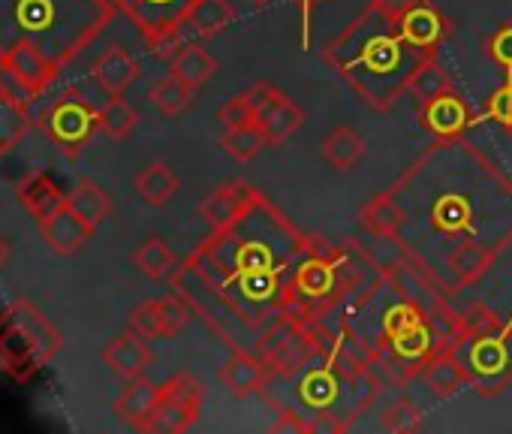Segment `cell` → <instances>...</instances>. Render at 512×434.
I'll list each match as a JSON object with an SVG mask.
<instances>
[{
  "label": "cell",
  "mask_w": 512,
  "mask_h": 434,
  "mask_svg": "<svg viewBox=\"0 0 512 434\" xmlns=\"http://www.w3.org/2000/svg\"><path fill=\"white\" fill-rule=\"evenodd\" d=\"M359 224L452 302L512 248V178L464 136L437 139L362 208Z\"/></svg>",
  "instance_id": "1"
},
{
  "label": "cell",
  "mask_w": 512,
  "mask_h": 434,
  "mask_svg": "<svg viewBox=\"0 0 512 434\" xmlns=\"http://www.w3.org/2000/svg\"><path fill=\"white\" fill-rule=\"evenodd\" d=\"M323 245L266 193L250 187L241 208L211 227L169 284L229 350L256 353L266 335L284 326L326 335L299 290L305 260Z\"/></svg>",
  "instance_id": "2"
},
{
  "label": "cell",
  "mask_w": 512,
  "mask_h": 434,
  "mask_svg": "<svg viewBox=\"0 0 512 434\" xmlns=\"http://www.w3.org/2000/svg\"><path fill=\"white\" fill-rule=\"evenodd\" d=\"M452 22L434 0H368L323 58L374 112L395 109L422 64L437 58Z\"/></svg>",
  "instance_id": "3"
},
{
  "label": "cell",
  "mask_w": 512,
  "mask_h": 434,
  "mask_svg": "<svg viewBox=\"0 0 512 434\" xmlns=\"http://www.w3.org/2000/svg\"><path fill=\"white\" fill-rule=\"evenodd\" d=\"M109 0H0V55L34 43L55 61H73L112 22Z\"/></svg>",
  "instance_id": "4"
},
{
  "label": "cell",
  "mask_w": 512,
  "mask_h": 434,
  "mask_svg": "<svg viewBox=\"0 0 512 434\" xmlns=\"http://www.w3.org/2000/svg\"><path fill=\"white\" fill-rule=\"evenodd\" d=\"M61 347L64 335L34 302L19 299L0 314V368L13 380L28 383Z\"/></svg>",
  "instance_id": "5"
},
{
  "label": "cell",
  "mask_w": 512,
  "mask_h": 434,
  "mask_svg": "<svg viewBox=\"0 0 512 434\" xmlns=\"http://www.w3.org/2000/svg\"><path fill=\"white\" fill-rule=\"evenodd\" d=\"M458 356L479 395H500L512 383V323H503L482 305L470 308Z\"/></svg>",
  "instance_id": "6"
},
{
  "label": "cell",
  "mask_w": 512,
  "mask_h": 434,
  "mask_svg": "<svg viewBox=\"0 0 512 434\" xmlns=\"http://www.w3.org/2000/svg\"><path fill=\"white\" fill-rule=\"evenodd\" d=\"M124 13L157 58H172L187 43V25L202 0H109Z\"/></svg>",
  "instance_id": "7"
},
{
  "label": "cell",
  "mask_w": 512,
  "mask_h": 434,
  "mask_svg": "<svg viewBox=\"0 0 512 434\" xmlns=\"http://www.w3.org/2000/svg\"><path fill=\"white\" fill-rule=\"evenodd\" d=\"M97 106L94 103H88L85 97H79V94H64V97H58L43 115H40V127L49 133V139L61 148V151H67V154H79L88 142H91V136L100 130L97 127Z\"/></svg>",
  "instance_id": "8"
},
{
  "label": "cell",
  "mask_w": 512,
  "mask_h": 434,
  "mask_svg": "<svg viewBox=\"0 0 512 434\" xmlns=\"http://www.w3.org/2000/svg\"><path fill=\"white\" fill-rule=\"evenodd\" d=\"M199 413H202V386L190 374H175L163 383L160 401L142 431L181 434L196 425Z\"/></svg>",
  "instance_id": "9"
},
{
  "label": "cell",
  "mask_w": 512,
  "mask_h": 434,
  "mask_svg": "<svg viewBox=\"0 0 512 434\" xmlns=\"http://www.w3.org/2000/svg\"><path fill=\"white\" fill-rule=\"evenodd\" d=\"M250 100H253V112H256V124H260L269 136L272 145H281L287 139H293L302 124H305V109L290 100L284 91H278L275 85H253L250 88Z\"/></svg>",
  "instance_id": "10"
},
{
  "label": "cell",
  "mask_w": 512,
  "mask_h": 434,
  "mask_svg": "<svg viewBox=\"0 0 512 434\" xmlns=\"http://www.w3.org/2000/svg\"><path fill=\"white\" fill-rule=\"evenodd\" d=\"M193 311L190 305L178 296H160V299H148L142 305H136L130 311V329H136L142 338L157 341V338H175L181 335V329L190 323Z\"/></svg>",
  "instance_id": "11"
},
{
  "label": "cell",
  "mask_w": 512,
  "mask_h": 434,
  "mask_svg": "<svg viewBox=\"0 0 512 434\" xmlns=\"http://www.w3.org/2000/svg\"><path fill=\"white\" fill-rule=\"evenodd\" d=\"M0 61H4L37 97H43L58 82V76L64 70L61 61H55L49 52H43L34 43H16L7 55H0Z\"/></svg>",
  "instance_id": "12"
},
{
  "label": "cell",
  "mask_w": 512,
  "mask_h": 434,
  "mask_svg": "<svg viewBox=\"0 0 512 434\" xmlns=\"http://www.w3.org/2000/svg\"><path fill=\"white\" fill-rule=\"evenodd\" d=\"M37 227H40L43 245H46L55 257H73V254H79V251L88 245V239L97 233V230H91V227L82 221V217H79L70 205L58 208L55 214L46 217V221H37Z\"/></svg>",
  "instance_id": "13"
},
{
  "label": "cell",
  "mask_w": 512,
  "mask_h": 434,
  "mask_svg": "<svg viewBox=\"0 0 512 434\" xmlns=\"http://www.w3.org/2000/svg\"><path fill=\"white\" fill-rule=\"evenodd\" d=\"M419 124L434 139H455V136H464L467 127H473V118H470V109L461 100V94L449 91V94H440L437 100L419 106Z\"/></svg>",
  "instance_id": "14"
},
{
  "label": "cell",
  "mask_w": 512,
  "mask_h": 434,
  "mask_svg": "<svg viewBox=\"0 0 512 434\" xmlns=\"http://www.w3.org/2000/svg\"><path fill=\"white\" fill-rule=\"evenodd\" d=\"M103 362L109 365L115 377L127 383L148 371V365L154 362V353L148 347V338H142L136 329H127L103 347Z\"/></svg>",
  "instance_id": "15"
},
{
  "label": "cell",
  "mask_w": 512,
  "mask_h": 434,
  "mask_svg": "<svg viewBox=\"0 0 512 434\" xmlns=\"http://www.w3.org/2000/svg\"><path fill=\"white\" fill-rule=\"evenodd\" d=\"M217 377H220V383L226 386L229 395L250 398V395H256L266 386L269 368H266V362L260 356L250 353V350H232Z\"/></svg>",
  "instance_id": "16"
},
{
  "label": "cell",
  "mask_w": 512,
  "mask_h": 434,
  "mask_svg": "<svg viewBox=\"0 0 512 434\" xmlns=\"http://www.w3.org/2000/svg\"><path fill=\"white\" fill-rule=\"evenodd\" d=\"M422 380L437 398H452L464 386H470V374H467V368H464V362L458 356V347L434 350L428 356V362L422 365Z\"/></svg>",
  "instance_id": "17"
},
{
  "label": "cell",
  "mask_w": 512,
  "mask_h": 434,
  "mask_svg": "<svg viewBox=\"0 0 512 434\" xmlns=\"http://www.w3.org/2000/svg\"><path fill=\"white\" fill-rule=\"evenodd\" d=\"M91 79H94L109 97L124 94V91L139 79V61H136L127 49L109 46V49L91 64Z\"/></svg>",
  "instance_id": "18"
},
{
  "label": "cell",
  "mask_w": 512,
  "mask_h": 434,
  "mask_svg": "<svg viewBox=\"0 0 512 434\" xmlns=\"http://www.w3.org/2000/svg\"><path fill=\"white\" fill-rule=\"evenodd\" d=\"M160 389L163 383H151L148 377H136V380H127L124 392L118 395L115 401V413L121 422H127L130 428L142 431L145 422L151 419L157 401H160Z\"/></svg>",
  "instance_id": "19"
},
{
  "label": "cell",
  "mask_w": 512,
  "mask_h": 434,
  "mask_svg": "<svg viewBox=\"0 0 512 434\" xmlns=\"http://www.w3.org/2000/svg\"><path fill=\"white\" fill-rule=\"evenodd\" d=\"M19 202L37 217V221H46L49 214H55L58 208L67 205V193L55 184V178H49L46 172H28L19 187H16Z\"/></svg>",
  "instance_id": "20"
},
{
  "label": "cell",
  "mask_w": 512,
  "mask_h": 434,
  "mask_svg": "<svg viewBox=\"0 0 512 434\" xmlns=\"http://www.w3.org/2000/svg\"><path fill=\"white\" fill-rule=\"evenodd\" d=\"M133 187H136V193H139V199H142L145 205L163 208V205H169V202L178 196L181 178L175 175V169H172L169 163L154 160V163H148V166L136 175Z\"/></svg>",
  "instance_id": "21"
},
{
  "label": "cell",
  "mask_w": 512,
  "mask_h": 434,
  "mask_svg": "<svg viewBox=\"0 0 512 434\" xmlns=\"http://www.w3.org/2000/svg\"><path fill=\"white\" fill-rule=\"evenodd\" d=\"M67 205L82 217V221L91 230H100L103 221L112 214V196L91 178H82L70 193H67Z\"/></svg>",
  "instance_id": "22"
},
{
  "label": "cell",
  "mask_w": 512,
  "mask_h": 434,
  "mask_svg": "<svg viewBox=\"0 0 512 434\" xmlns=\"http://www.w3.org/2000/svg\"><path fill=\"white\" fill-rule=\"evenodd\" d=\"M169 61H172V73H175L181 82H187L193 91L205 88V85L211 82V76L217 73V61H214L211 52L202 49L199 43H184Z\"/></svg>",
  "instance_id": "23"
},
{
  "label": "cell",
  "mask_w": 512,
  "mask_h": 434,
  "mask_svg": "<svg viewBox=\"0 0 512 434\" xmlns=\"http://www.w3.org/2000/svg\"><path fill=\"white\" fill-rule=\"evenodd\" d=\"M320 151H323V157H326L335 169L347 172V169H356V166L365 160L368 142H365L353 127L341 124V127H335V130L323 139Z\"/></svg>",
  "instance_id": "24"
},
{
  "label": "cell",
  "mask_w": 512,
  "mask_h": 434,
  "mask_svg": "<svg viewBox=\"0 0 512 434\" xmlns=\"http://www.w3.org/2000/svg\"><path fill=\"white\" fill-rule=\"evenodd\" d=\"M133 266H136L148 281H169L181 263H178L175 251L166 245V239L148 236V239H142L139 248L133 251Z\"/></svg>",
  "instance_id": "25"
},
{
  "label": "cell",
  "mask_w": 512,
  "mask_h": 434,
  "mask_svg": "<svg viewBox=\"0 0 512 434\" xmlns=\"http://www.w3.org/2000/svg\"><path fill=\"white\" fill-rule=\"evenodd\" d=\"M247 193H250V184H244V181L220 184L217 190H211V193L199 202L202 221H208V227L229 221V217L241 208V202L247 199Z\"/></svg>",
  "instance_id": "26"
},
{
  "label": "cell",
  "mask_w": 512,
  "mask_h": 434,
  "mask_svg": "<svg viewBox=\"0 0 512 434\" xmlns=\"http://www.w3.org/2000/svg\"><path fill=\"white\" fill-rule=\"evenodd\" d=\"M220 145H223L226 154L235 157L238 163H250V160L260 157L263 148H269L272 142H269V136H266V130H263L260 124L250 121V124H244V127L223 130V133H220Z\"/></svg>",
  "instance_id": "27"
},
{
  "label": "cell",
  "mask_w": 512,
  "mask_h": 434,
  "mask_svg": "<svg viewBox=\"0 0 512 434\" xmlns=\"http://www.w3.org/2000/svg\"><path fill=\"white\" fill-rule=\"evenodd\" d=\"M31 127H34L31 106H22L16 100L0 97V154L16 151L25 142Z\"/></svg>",
  "instance_id": "28"
},
{
  "label": "cell",
  "mask_w": 512,
  "mask_h": 434,
  "mask_svg": "<svg viewBox=\"0 0 512 434\" xmlns=\"http://www.w3.org/2000/svg\"><path fill=\"white\" fill-rule=\"evenodd\" d=\"M193 88L187 85V82H181L175 73H169V76H163L160 82H154L151 85V91H148V100L154 103V109L160 112V115H166V118H178L190 103H193Z\"/></svg>",
  "instance_id": "29"
},
{
  "label": "cell",
  "mask_w": 512,
  "mask_h": 434,
  "mask_svg": "<svg viewBox=\"0 0 512 434\" xmlns=\"http://www.w3.org/2000/svg\"><path fill=\"white\" fill-rule=\"evenodd\" d=\"M97 127H100L103 136L121 142V139H127V136L139 127V112H136L121 94H115V97H109L106 106H100V112H97Z\"/></svg>",
  "instance_id": "30"
},
{
  "label": "cell",
  "mask_w": 512,
  "mask_h": 434,
  "mask_svg": "<svg viewBox=\"0 0 512 434\" xmlns=\"http://www.w3.org/2000/svg\"><path fill=\"white\" fill-rule=\"evenodd\" d=\"M449 91H455V82H452V76L440 67L437 58L428 61V64H422L419 73H416L413 82H410V97L416 100V106H425V103H431V100H437L440 94H449Z\"/></svg>",
  "instance_id": "31"
},
{
  "label": "cell",
  "mask_w": 512,
  "mask_h": 434,
  "mask_svg": "<svg viewBox=\"0 0 512 434\" xmlns=\"http://www.w3.org/2000/svg\"><path fill=\"white\" fill-rule=\"evenodd\" d=\"M380 425H383L386 431H401V434H404V431H419V428L425 425V413H422L410 398H398L395 404L386 407Z\"/></svg>",
  "instance_id": "32"
},
{
  "label": "cell",
  "mask_w": 512,
  "mask_h": 434,
  "mask_svg": "<svg viewBox=\"0 0 512 434\" xmlns=\"http://www.w3.org/2000/svg\"><path fill=\"white\" fill-rule=\"evenodd\" d=\"M485 55L512 79V25H500L485 40Z\"/></svg>",
  "instance_id": "33"
},
{
  "label": "cell",
  "mask_w": 512,
  "mask_h": 434,
  "mask_svg": "<svg viewBox=\"0 0 512 434\" xmlns=\"http://www.w3.org/2000/svg\"><path fill=\"white\" fill-rule=\"evenodd\" d=\"M250 121H256V112H253L250 91H244V94H235V97H229V100L223 103V109H220V127H223V130L244 127V124H250Z\"/></svg>",
  "instance_id": "34"
},
{
  "label": "cell",
  "mask_w": 512,
  "mask_h": 434,
  "mask_svg": "<svg viewBox=\"0 0 512 434\" xmlns=\"http://www.w3.org/2000/svg\"><path fill=\"white\" fill-rule=\"evenodd\" d=\"M482 115L491 118V121H497L500 127L512 130V79H506V82L485 100Z\"/></svg>",
  "instance_id": "35"
},
{
  "label": "cell",
  "mask_w": 512,
  "mask_h": 434,
  "mask_svg": "<svg viewBox=\"0 0 512 434\" xmlns=\"http://www.w3.org/2000/svg\"><path fill=\"white\" fill-rule=\"evenodd\" d=\"M0 97H7V100H16V103H22V106H31L34 100H37V94L4 64L0 61Z\"/></svg>",
  "instance_id": "36"
},
{
  "label": "cell",
  "mask_w": 512,
  "mask_h": 434,
  "mask_svg": "<svg viewBox=\"0 0 512 434\" xmlns=\"http://www.w3.org/2000/svg\"><path fill=\"white\" fill-rule=\"evenodd\" d=\"M278 416H281V419H278L275 431H317V425H314V422H305L296 410L281 407V413H278Z\"/></svg>",
  "instance_id": "37"
},
{
  "label": "cell",
  "mask_w": 512,
  "mask_h": 434,
  "mask_svg": "<svg viewBox=\"0 0 512 434\" xmlns=\"http://www.w3.org/2000/svg\"><path fill=\"white\" fill-rule=\"evenodd\" d=\"M253 4H269V0H253ZM293 4H299L302 10V49H308V31H311V10L320 4V0H293Z\"/></svg>",
  "instance_id": "38"
},
{
  "label": "cell",
  "mask_w": 512,
  "mask_h": 434,
  "mask_svg": "<svg viewBox=\"0 0 512 434\" xmlns=\"http://www.w3.org/2000/svg\"><path fill=\"white\" fill-rule=\"evenodd\" d=\"M10 260H13V242L4 233H0V272L10 266Z\"/></svg>",
  "instance_id": "39"
}]
</instances>
